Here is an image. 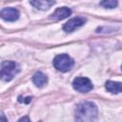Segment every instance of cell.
<instances>
[{"instance_id": "4", "label": "cell", "mask_w": 122, "mask_h": 122, "mask_svg": "<svg viewBox=\"0 0 122 122\" xmlns=\"http://www.w3.org/2000/svg\"><path fill=\"white\" fill-rule=\"evenodd\" d=\"M72 87L75 91L82 93L89 92L93 88L92 81L88 77H83V76H78L74 78L72 81Z\"/></svg>"}, {"instance_id": "8", "label": "cell", "mask_w": 122, "mask_h": 122, "mask_svg": "<svg viewBox=\"0 0 122 122\" xmlns=\"http://www.w3.org/2000/svg\"><path fill=\"white\" fill-rule=\"evenodd\" d=\"M30 3L31 6L34 8L41 10H49L51 6L55 4L54 0H30Z\"/></svg>"}, {"instance_id": "6", "label": "cell", "mask_w": 122, "mask_h": 122, "mask_svg": "<svg viewBox=\"0 0 122 122\" xmlns=\"http://www.w3.org/2000/svg\"><path fill=\"white\" fill-rule=\"evenodd\" d=\"M2 19L8 22H14L19 18V11L14 8H4L0 13Z\"/></svg>"}, {"instance_id": "1", "label": "cell", "mask_w": 122, "mask_h": 122, "mask_svg": "<svg viewBox=\"0 0 122 122\" xmlns=\"http://www.w3.org/2000/svg\"><path fill=\"white\" fill-rule=\"evenodd\" d=\"M97 106L91 101L79 103L75 110V119L77 121H93L97 117Z\"/></svg>"}, {"instance_id": "10", "label": "cell", "mask_w": 122, "mask_h": 122, "mask_svg": "<svg viewBox=\"0 0 122 122\" xmlns=\"http://www.w3.org/2000/svg\"><path fill=\"white\" fill-rule=\"evenodd\" d=\"M106 90L111 93H119L122 92V83L121 82H114V81H107L105 84Z\"/></svg>"}, {"instance_id": "12", "label": "cell", "mask_w": 122, "mask_h": 122, "mask_svg": "<svg viewBox=\"0 0 122 122\" xmlns=\"http://www.w3.org/2000/svg\"><path fill=\"white\" fill-rule=\"evenodd\" d=\"M25 120L30 121V118H29V117H22V118H20V119H19V121H25Z\"/></svg>"}, {"instance_id": "5", "label": "cell", "mask_w": 122, "mask_h": 122, "mask_svg": "<svg viewBox=\"0 0 122 122\" xmlns=\"http://www.w3.org/2000/svg\"><path fill=\"white\" fill-rule=\"evenodd\" d=\"M85 23H86V19L84 17H81V16L73 17V18L70 19L67 23H65V25L63 26V30L66 32H71L75 29L83 26Z\"/></svg>"}, {"instance_id": "3", "label": "cell", "mask_w": 122, "mask_h": 122, "mask_svg": "<svg viewBox=\"0 0 122 122\" xmlns=\"http://www.w3.org/2000/svg\"><path fill=\"white\" fill-rule=\"evenodd\" d=\"M52 63H53L54 68L57 71H62V72H66V71H71L74 65L73 59L69 54H66V53L56 55L54 57Z\"/></svg>"}, {"instance_id": "7", "label": "cell", "mask_w": 122, "mask_h": 122, "mask_svg": "<svg viewBox=\"0 0 122 122\" xmlns=\"http://www.w3.org/2000/svg\"><path fill=\"white\" fill-rule=\"evenodd\" d=\"M71 14V10L67 8V7H62V8H58L56 9L53 13L51 15V18L53 20H62L67 18L68 16H70Z\"/></svg>"}, {"instance_id": "13", "label": "cell", "mask_w": 122, "mask_h": 122, "mask_svg": "<svg viewBox=\"0 0 122 122\" xmlns=\"http://www.w3.org/2000/svg\"><path fill=\"white\" fill-rule=\"evenodd\" d=\"M121 69H122V67H121Z\"/></svg>"}, {"instance_id": "11", "label": "cell", "mask_w": 122, "mask_h": 122, "mask_svg": "<svg viewBox=\"0 0 122 122\" xmlns=\"http://www.w3.org/2000/svg\"><path fill=\"white\" fill-rule=\"evenodd\" d=\"M118 5L117 0H102L100 2V6L106 9H114Z\"/></svg>"}, {"instance_id": "9", "label": "cell", "mask_w": 122, "mask_h": 122, "mask_svg": "<svg viewBox=\"0 0 122 122\" xmlns=\"http://www.w3.org/2000/svg\"><path fill=\"white\" fill-rule=\"evenodd\" d=\"M32 82L36 87L42 88L48 83V77L42 71H36L32 76Z\"/></svg>"}, {"instance_id": "2", "label": "cell", "mask_w": 122, "mask_h": 122, "mask_svg": "<svg viewBox=\"0 0 122 122\" xmlns=\"http://www.w3.org/2000/svg\"><path fill=\"white\" fill-rule=\"evenodd\" d=\"M20 71L18 64L14 61H3L1 64V79L5 82H9Z\"/></svg>"}]
</instances>
